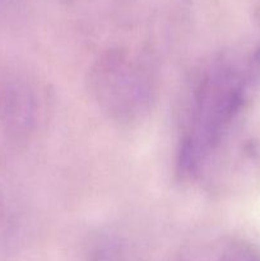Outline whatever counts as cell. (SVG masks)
Masks as SVG:
<instances>
[{"label":"cell","instance_id":"1","mask_svg":"<svg viewBox=\"0 0 260 261\" xmlns=\"http://www.w3.org/2000/svg\"><path fill=\"white\" fill-rule=\"evenodd\" d=\"M254 65L219 58L196 78L189 99L186 121L177 150L178 173L195 177L218 149L239 116Z\"/></svg>","mask_w":260,"mask_h":261},{"label":"cell","instance_id":"2","mask_svg":"<svg viewBox=\"0 0 260 261\" xmlns=\"http://www.w3.org/2000/svg\"><path fill=\"white\" fill-rule=\"evenodd\" d=\"M91 88L99 107L112 120L132 122L149 110L154 82L149 66L139 56L111 51L94 64Z\"/></svg>","mask_w":260,"mask_h":261},{"label":"cell","instance_id":"3","mask_svg":"<svg viewBox=\"0 0 260 261\" xmlns=\"http://www.w3.org/2000/svg\"><path fill=\"white\" fill-rule=\"evenodd\" d=\"M87 255L88 261H121V242L112 233H97L89 241Z\"/></svg>","mask_w":260,"mask_h":261},{"label":"cell","instance_id":"4","mask_svg":"<svg viewBox=\"0 0 260 261\" xmlns=\"http://www.w3.org/2000/svg\"><path fill=\"white\" fill-rule=\"evenodd\" d=\"M217 261H260V255L244 242H232L219 252Z\"/></svg>","mask_w":260,"mask_h":261}]
</instances>
